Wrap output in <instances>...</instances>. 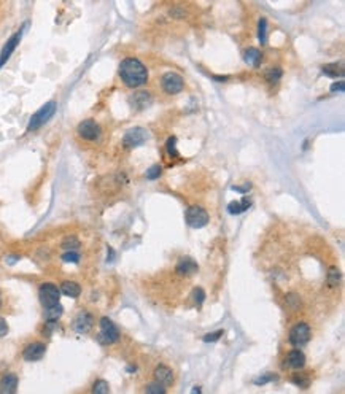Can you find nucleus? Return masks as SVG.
Instances as JSON below:
<instances>
[{
	"label": "nucleus",
	"instance_id": "obj_9",
	"mask_svg": "<svg viewBox=\"0 0 345 394\" xmlns=\"http://www.w3.org/2000/svg\"><path fill=\"white\" fill-rule=\"evenodd\" d=\"M147 137L148 134L145 132V129H142V127H134V129L126 132L123 143L126 148H137L147 142Z\"/></svg>",
	"mask_w": 345,
	"mask_h": 394
},
{
	"label": "nucleus",
	"instance_id": "obj_12",
	"mask_svg": "<svg viewBox=\"0 0 345 394\" xmlns=\"http://www.w3.org/2000/svg\"><path fill=\"white\" fill-rule=\"evenodd\" d=\"M92 323H94V319H92L91 313L89 312H82L74 321V329L80 334H86V332L91 331Z\"/></svg>",
	"mask_w": 345,
	"mask_h": 394
},
{
	"label": "nucleus",
	"instance_id": "obj_14",
	"mask_svg": "<svg viewBox=\"0 0 345 394\" xmlns=\"http://www.w3.org/2000/svg\"><path fill=\"white\" fill-rule=\"evenodd\" d=\"M18 390V377L14 374H6L0 380V394H14Z\"/></svg>",
	"mask_w": 345,
	"mask_h": 394
},
{
	"label": "nucleus",
	"instance_id": "obj_38",
	"mask_svg": "<svg viewBox=\"0 0 345 394\" xmlns=\"http://www.w3.org/2000/svg\"><path fill=\"white\" fill-rule=\"evenodd\" d=\"M192 394H200V388H194L192 390Z\"/></svg>",
	"mask_w": 345,
	"mask_h": 394
},
{
	"label": "nucleus",
	"instance_id": "obj_18",
	"mask_svg": "<svg viewBox=\"0 0 345 394\" xmlns=\"http://www.w3.org/2000/svg\"><path fill=\"white\" fill-rule=\"evenodd\" d=\"M261 51L259 50H256V48H250V50H245L244 53V59L247 64H250V66L253 67H259V64H261Z\"/></svg>",
	"mask_w": 345,
	"mask_h": 394
},
{
	"label": "nucleus",
	"instance_id": "obj_33",
	"mask_svg": "<svg viewBox=\"0 0 345 394\" xmlns=\"http://www.w3.org/2000/svg\"><path fill=\"white\" fill-rule=\"evenodd\" d=\"M293 382L296 385H299V387H307V377H304V375H294L293 377Z\"/></svg>",
	"mask_w": 345,
	"mask_h": 394
},
{
	"label": "nucleus",
	"instance_id": "obj_20",
	"mask_svg": "<svg viewBox=\"0 0 345 394\" xmlns=\"http://www.w3.org/2000/svg\"><path fill=\"white\" fill-rule=\"evenodd\" d=\"M62 305L61 304H56L53 307H48L45 309V319L46 321H58L62 315Z\"/></svg>",
	"mask_w": 345,
	"mask_h": 394
},
{
	"label": "nucleus",
	"instance_id": "obj_11",
	"mask_svg": "<svg viewBox=\"0 0 345 394\" xmlns=\"http://www.w3.org/2000/svg\"><path fill=\"white\" fill-rule=\"evenodd\" d=\"M21 34L22 32L19 30V32H16V34L8 40V42L5 43V46L2 48V53H0V67H3L5 64H6V61L10 59V56L13 54V51L16 50V46H18V43H19V40H21Z\"/></svg>",
	"mask_w": 345,
	"mask_h": 394
},
{
	"label": "nucleus",
	"instance_id": "obj_27",
	"mask_svg": "<svg viewBox=\"0 0 345 394\" xmlns=\"http://www.w3.org/2000/svg\"><path fill=\"white\" fill-rule=\"evenodd\" d=\"M159 175H161V167L159 165H151L145 173L148 180H156V178H159Z\"/></svg>",
	"mask_w": 345,
	"mask_h": 394
},
{
	"label": "nucleus",
	"instance_id": "obj_36",
	"mask_svg": "<svg viewBox=\"0 0 345 394\" xmlns=\"http://www.w3.org/2000/svg\"><path fill=\"white\" fill-rule=\"evenodd\" d=\"M331 91L336 92V91H344V81H339V83H336L331 86Z\"/></svg>",
	"mask_w": 345,
	"mask_h": 394
},
{
	"label": "nucleus",
	"instance_id": "obj_8",
	"mask_svg": "<svg viewBox=\"0 0 345 394\" xmlns=\"http://www.w3.org/2000/svg\"><path fill=\"white\" fill-rule=\"evenodd\" d=\"M78 135L85 140L94 142L100 137V127L94 119H85L78 124Z\"/></svg>",
	"mask_w": 345,
	"mask_h": 394
},
{
	"label": "nucleus",
	"instance_id": "obj_2",
	"mask_svg": "<svg viewBox=\"0 0 345 394\" xmlns=\"http://www.w3.org/2000/svg\"><path fill=\"white\" fill-rule=\"evenodd\" d=\"M56 113V102L54 100H50V102H46L45 105L37 110L34 115H32L30 118V121H29V126H27V129L29 131H37L40 129L42 126H45L50 119L53 118V115Z\"/></svg>",
	"mask_w": 345,
	"mask_h": 394
},
{
	"label": "nucleus",
	"instance_id": "obj_1",
	"mask_svg": "<svg viewBox=\"0 0 345 394\" xmlns=\"http://www.w3.org/2000/svg\"><path fill=\"white\" fill-rule=\"evenodd\" d=\"M119 77L127 87H139L147 83L148 72L139 59L126 58L119 64Z\"/></svg>",
	"mask_w": 345,
	"mask_h": 394
},
{
	"label": "nucleus",
	"instance_id": "obj_6",
	"mask_svg": "<svg viewBox=\"0 0 345 394\" xmlns=\"http://www.w3.org/2000/svg\"><path fill=\"white\" fill-rule=\"evenodd\" d=\"M161 86H163L164 92L171 94V95H175V94L181 92L184 83H183V78H181L180 74H175V72H169V74H166L163 77Z\"/></svg>",
	"mask_w": 345,
	"mask_h": 394
},
{
	"label": "nucleus",
	"instance_id": "obj_22",
	"mask_svg": "<svg viewBox=\"0 0 345 394\" xmlns=\"http://www.w3.org/2000/svg\"><path fill=\"white\" fill-rule=\"evenodd\" d=\"M258 38H259L261 45L266 43V40H267V21L264 18H261L258 22Z\"/></svg>",
	"mask_w": 345,
	"mask_h": 394
},
{
	"label": "nucleus",
	"instance_id": "obj_39",
	"mask_svg": "<svg viewBox=\"0 0 345 394\" xmlns=\"http://www.w3.org/2000/svg\"><path fill=\"white\" fill-rule=\"evenodd\" d=\"M0 305H2V294H0Z\"/></svg>",
	"mask_w": 345,
	"mask_h": 394
},
{
	"label": "nucleus",
	"instance_id": "obj_31",
	"mask_svg": "<svg viewBox=\"0 0 345 394\" xmlns=\"http://www.w3.org/2000/svg\"><path fill=\"white\" fill-rule=\"evenodd\" d=\"M175 145H176V139H175V137H171V139L167 140V145H166V147H167V151H169V155H171V156H176V155H178V151H176Z\"/></svg>",
	"mask_w": 345,
	"mask_h": 394
},
{
	"label": "nucleus",
	"instance_id": "obj_16",
	"mask_svg": "<svg viewBox=\"0 0 345 394\" xmlns=\"http://www.w3.org/2000/svg\"><path fill=\"white\" fill-rule=\"evenodd\" d=\"M176 272H178L180 275H191V273L197 272V264L192 259L186 258L176 264Z\"/></svg>",
	"mask_w": 345,
	"mask_h": 394
},
{
	"label": "nucleus",
	"instance_id": "obj_34",
	"mask_svg": "<svg viewBox=\"0 0 345 394\" xmlns=\"http://www.w3.org/2000/svg\"><path fill=\"white\" fill-rule=\"evenodd\" d=\"M8 334V324L3 318H0V337H3Z\"/></svg>",
	"mask_w": 345,
	"mask_h": 394
},
{
	"label": "nucleus",
	"instance_id": "obj_30",
	"mask_svg": "<svg viewBox=\"0 0 345 394\" xmlns=\"http://www.w3.org/2000/svg\"><path fill=\"white\" fill-rule=\"evenodd\" d=\"M223 335V329H218L216 332H210V334H205L204 335V342H216V340H220V337Z\"/></svg>",
	"mask_w": 345,
	"mask_h": 394
},
{
	"label": "nucleus",
	"instance_id": "obj_10",
	"mask_svg": "<svg viewBox=\"0 0 345 394\" xmlns=\"http://www.w3.org/2000/svg\"><path fill=\"white\" fill-rule=\"evenodd\" d=\"M46 351V345L42 342H32L22 351V356L26 361H38L42 359Z\"/></svg>",
	"mask_w": 345,
	"mask_h": 394
},
{
	"label": "nucleus",
	"instance_id": "obj_19",
	"mask_svg": "<svg viewBox=\"0 0 345 394\" xmlns=\"http://www.w3.org/2000/svg\"><path fill=\"white\" fill-rule=\"evenodd\" d=\"M250 205H252V200H248V199H244L242 202H231L228 207V212L231 215H239V213L245 212L247 208H250Z\"/></svg>",
	"mask_w": 345,
	"mask_h": 394
},
{
	"label": "nucleus",
	"instance_id": "obj_5",
	"mask_svg": "<svg viewBox=\"0 0 345 394\" xmlns=\"http://www.w3.org/2000/svg\"><path fill=\"white\" fill-rule=\"evenodd\" d=\"M99 339L102 343H115L118 339H119V332H118V327L115 326V323L111 321L110 318L103 316L100 319V335Z\"/></svg>",
	"mask_w": 345,
	"mask_h": 394
},
{
	"label": "nucleus",
	"instance_id": "obj_7",
	"mask_svg": "<svg viewBox=\"0 0 345 394\" xmlns=\"http://www.w3.org/2000/svg\"><path fill=\"white\" fill-rule=\"evenodd\" d=\"M310 340V327L307 323H298L291 327L290 331V343L294 347L306 345Z\"/></svg>",
	"mask_w": 345,
	"mask_h": 394
},
{
	"label": "nucleus",
	"instance_id": "obj_13",
	"mask_svg": "<svg viewBox=\"0 0 345 394\" xmlns=\"http://www.w3.org/2000/svg\"><path fill=\"white\" fill-rule=\"evenodd\" d=\"M285 364H286V367L293 369V371H299V369L306 366V356H304V353L299 350H291L286 355Z\"/></svg>",
	"mask_w": 345,
	"mask_h": 394
},
{
	"label": "nucleus",
	"instance_id": "obj_21",
	"mask_svg": "<svg viewBox=\"0 0 345 394\" xmlns=\"http://www.w3.org/2000/svg\"><path fill=\"white\" fill-rule=\"evenodd\" d=\"M282 75H283L282 70H280L278 67H274V69H269L264 77H266V79L270 84H277L280 81V78H282Z\"/></svg>",
	"mask_w": 345,
	"mask_h": 394
},
{
	"label": "nucleus",
	"instance_id": "obj_37",
	"mask_svg": "<svg viewBox=\"0 0 345 394\" xmlns=\"http://www.w3.org/2000/svg\"><path fill=\"white\" fill-rule=\"evenodd\" d=\"M232 189L237 191V192H247L248 189H250V184H244V186H234Z\"/></svg>",
	"mask_w": 345,
	"mask_h": 394
},
{
	"label": "nucleus",
	"instance_id": "obj_3",
	"mask_svg": "<svg viewBox=\"0 0 345 394\" xmlns=\"http://www.w3.org/2000/svg\"><path fill=\"white\" fill-rule=\"evenodd\" d=\"M208 220H210V216H208L207 210L199 205H192L186 210V223L189 224L191 228L194 229H200L208 224Z\"/></svg>",
	"mask_w": 345,
	"mask_h": 394
},
{
	"label": "nucleus",
	"instance_id": "obj_17",
	"mask_svg": "<svg viewBox=\"0 0 345 394\" xmlns=\"http://www.w3.org/2000/svg\"><path fill=\"white\" fill-rule=\"evenodd\" d=\"M59 291L61 294H66L69 297H78L80 293H82V288H80V285L75 283V281H64Z\"/></svg>",
	"mask_w": 345,
	"mask_h": 394
},
{
	"label": "nucleus",
	"instance_id": "obj_28",
	"mask_svg": "<svg viewBox=\"0 0 345 394\" xmlns=\"http://www.w3.org/2000/svg\"><path fill=\"white\" fill-rule=\"evenodd\" d=\"M192 299H194L196 305H202V302H204V299H205V293H204V289L196 288V289H194V293H192Z\"/></svg>",
	"mask_w": 345,
	"mask_h": 394
},
{
	"label": "nucleus",
	"instance_id": "obj_24",
	"mask_svg": "<svg viewBox=\"0 0 345 394\" xmlns=\"http://www.w3.org/2000/svg\"><path fill=\"white\" fill-rule=\"evenodd\" d=\"M62 246L66 248L67 251H75V248L80 246V242L77 237H67V238H64Z\"/></svg>",
	"mask_w": 345,
	"mask_h": 394
},
{
	"label": "nucleus",
	"instance_id": "obj_4",
	"mask_svg": "<svg viewBox=\"0 0 345 394\" xmlns=\"http://www.w3.org/2000/svg\"><path fill=\"white\" fill-rule=\"evenodd\" d=\"M38 296H40V302L45 309L53 307V305L59 304V297H61V291L58 289V286L53 283H43L38 289Z\"/></svg>",
	"mask_w": 345,
	"mask_h": 394
},
{
	"label": "nucleus",
	"instance_id": "obj_23",
	"mask_svg": "<svg viewBox=\"0 0 345 394\" xmlns=\"http://www.w3.org/2000/svg\"><path fill=\"white\" fill-rule=\"evenodd\" d=\"M92 394H110L108 383L105 380H97L92 385Z\"/></svg>",
	"mask_w": 345,
	"mask_h": 394
},
{
	"label": "nucleus",
	"instance_id": "obj_26",
	"mask_svg": "<svg viewBox=\"0 0 345 394\" xmlns=\"http://www.w3.org/2000/svg\"><path fill=\"white\" fill-rule=\"evenodd\" d=\"M323 72H325L326 75H330V77L336 78V77L339 75V72H342V67H339L338 64H330V66L323 67Z\"/></svg>",
	"mask_w": 345,
	"mask_h": 394
},
{
	"label": "nucleus",
	"instance_id": "obj_25",
	"mask_svg": "<svg viewBox=\"0 0 345 394\" xmlns=\"http://www.w3.org/2000/svg\"><path fill=\"white\" fill-rule=\"evenodd\" d=\"M147 394H166V388H164V385L153 382L147 387Z\"/></svg>",
	"mask_w": 345,
	"mask_h": 394
},
{
	"label": "nucleus",
	"instance_id": "obj_35",
	"mask_svg": "<svg viewBox=\"0 0 345 394\" xmlns=\"http://www.w3.org/2000/svg\"><path fill=\"white\" fill-rule=\"evenodd\" d=\"M274 379H275L274 375H264V377H261V379L256 380V383H258V385H264V383H267L269 380H274Z\"/></svg>",
	"mask_w": 345,
	"mask_h": 394
},
{
	"label": "nucleus",
	"instance_id": "obj_15",
	"mask_svg": "<svg viewBox=\"0 0 345 394\" xmlns=\"http://www.w3.org/2000/svg\"><path fill=\"white\" fill-rule=\"evenodd\" d=\"M155 380L161 385H172L173 383V374L171 371V367H167L166 364H159L155 369Z\"/></svg>",
	"mask_w": 345,
	"mask_h": 394
},
{
	"label": "nucleus",
	"instance_id": "obj_29",
	"mask_svg": "<svg viewBox=\"0 0 345 394\" xmlns=\"http://www.w3.org/2000/svg\"><path fill=\"white\" fill-rule=\"evenodd\" d=\"M62 261H66V262H78L80 261V254L77 251H66L62 254Z\"/></svg>",
	"mask_w": 345,
	"mask_h": 394
},
{
	"label": "nucleus",
	"instance_id": "obj_32",
	"mask_svg": "<svg viewBox=\"0 0 345 394\" xmlns=\"http://www.w3.org/2000/svg\"><path fill=\"white\" fill-rule=\"evenodd\" d=\"M328 280H330V285H338L339 283V270L336 269V267H333V269H330V275H328Z\"/></svg>",
	"mask_w": 345,
	"mask_h": 394
}]
</instances>
